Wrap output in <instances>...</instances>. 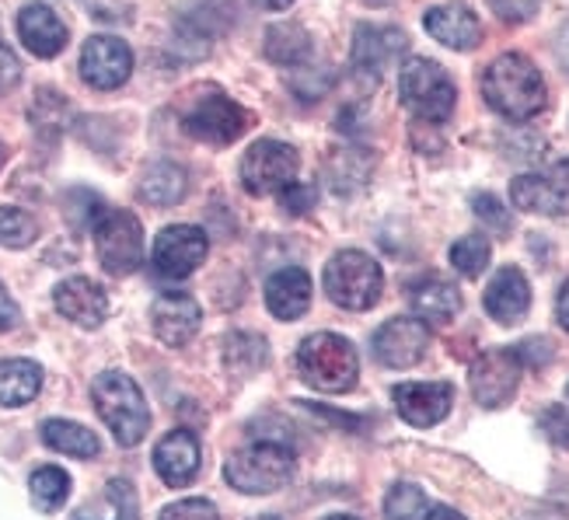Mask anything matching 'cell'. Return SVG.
I'll list each match as a JSON object with an SVG mask.
<instances>
[{
	"mask_svg": "<svg viewBox=\"0 0 569 520\" xmlns=\"http://www.w3.org/2000/svg\"><path fill=\"white\" fill-rule=\"evenodd\" d=\"M482 94L489 109L500 112L510 122L535 119L549 102L546 78H541V70L521 53H503L486 67Z\"/></svg>",
	"mask_w": 569,
	"mask_h": 520,
	"instance_id": "1",
	"label": "cell"
},
{
	"mask_svg": "<svg viewBox=\"0 0 569 520\" xmlns=\"http://www.w3.org/2000/svg\"><path fill=\"white\" fill-rule=\"evenodd\" d=\"M91 399L98 416H102V423L112 430L116 443H122V448H137L147 437V430H151V409H147L143 391L130 374H119V370L98 374Z\"/></svg>",
	"mask_w": 569,
	"mask_h": 520,
	"instance_id": "2",
	"label": "cell"
},
{
	"mask_svg": "<svg viewBox=\"0 0 569 520\" xmlns=\"http://www.w3.org/2000/svg\"><path fill=\"white\" fill-rule=\"evenodd\" d=\"M297 370H301V378L311 388L326 394H342L357 384L360 360L350 339H342L336 332H318L308 336L301 342V350H297Z\"/></svg>",
	"mask_w": 569,
	"mask_h": 520,
	"instance_id": "3",
	"label": "cell"
},
{
	"mask_svg": "<svg viewBox=\"0 0 569 520\" xmlns=\"http://www.w3.org/2000/svg\"><path fill=\"white\" fill-rule=\"evenodd\" d=\"M381 290H385V277H381V266L363 256V252H336L332 262L326 266V293L329 301L346 308V311H367L381 301Z\"/></svg>",
	"mask_w": 569,
	"mask_h": 520,
	"instance_id": "4",
	"label": "cell"
},
{
	"mask_svg": "<svg viewBox=\"0 0 569 520\" xmlns=\"http://www.w3.org/2000/svg\"><path fill=\"white\" fill-rule=\"evenodd\" d=\"M402 102L423 119V122H443L455 112V81L443 73L440 63L427 57H409L402 63V78H399Z\"/></svg>",
	"mask_w": 569,
	"mask_h": 520,
	"instance_id": "5",
	"label": "cell"
},
{
	"mask_svg": "<svg viewBox=\"0 0 569 520\" xmlns=\"http://www.w3.org/2000/svg\"><path fill=\"white\" fill-rule=\"evenodd\" d=\"M94 252L106 272L112 277H130L143 262V228L127 210H102L91 220Z\"/></svg>",
	"mask_w": 569,
	"mask_h": 520,
	"instance_id": "6",
	"label": "cell"
},
{
	"mask_svg": "<svg viewBox=\"0 0 569 520\" xmlns=\"http://www.w3.org/2000/svg\"><path fill=\"white\" fill-rule=\"evenodd\" d=\"M224 476L238 492L266 497V492H277L290 482L293 454L287 448H280V443H252V448H244L228 458Z\"/></svg>",
	"mask_w": 569,
	"mask_h": 520,
	"instance_id": "7",
	"label": "cell"
},
{
	"mask_svg": "<svg viewBox=\"0 0 569 520\" xmlns=\"http://www.w3.org/2000/svg\"><path fill=\"white\" fill-rule=\"evenodd\" d=\"M182 127L196 140L224 147V143H234L244 130H249V112H244L224 91H203L186 109Z\"/></svg>",
	"mask_w": 569,
	"mask_h": 520,
	"instance_id": "8",
	"label": "cell"
},
{
	"mask_svg": "<svg viewBox=\"0 0 569 520\" xmlns=\"http://www.w3.org/2000/svg\"><path fill=\"white\" fill-rule=\"evenodd\" d=\"M297 168L301 158L283 140H259L241 158V186L252 196L283 192L290 182H297Z\"/></svg>",
	"mask_w": 569,
	"mask_h": 520,
	"instance_id": "9",
	"label": "cell"
},
{
	"mask_svg": "<svg viewBox=\"0 0 569 520\" xmlns=\"http://www.w3.org/2000/svg\"><path fill=\"white\" fill-rule=\"evenodd\" d=\"M525 374V360L517 350H489L472 367V394L486 409H500L513 399Z\"/></svg>",
	"mask_w": 569,
	"mask_h": 520,
	"instance_id": "10",
	"label": "cell"
},
{
	"mask_svg": "<svg viewBox=\"0 0 569 520\" xmlns=\"http://www.w3.org/2000/svg\"><path fill=\"white\" fill-rule=\"evenodd\" d=\"M513 207L528 213H546V217H566L569 213V158L552 164L541 176H521L510 186Z\"/></svg>",
	"mask_w": 569,
	"mask_h": 520,
	"instance_id": "11",
	"label": "cell"
},
{
	"mask_svg": "<svg viewBox=\"0 0 569 520\" xmlns=\"http://www.w3.org/2000/svg\"><path fill=\"white\" fill-rule=\"evenodd\" d=\"M133 70V53L130 46L116 36H94L81 49V78L94 91H112L130 81Z\"/></svg>",
	"mask_w": 569,
	"mask_h": 520,
	"instance_id": "12",
	"label": "cell"
},
{
	"mask_svg": "<svg viewBox=\"0 0 569 520\" xmlns=\"http://www.w3.org/2000/svg\"><path fill=\"white\" fill-rule=\"evenodd\" d=\"M207 249H210V241L200 228L171 224L154 241V269L164 280H186L189 272H196V266L207 259Z\"/></svg>",
	"mask_w": 569,
	"mask_h": 520,
	"instance_id": "13",
	"label": "cell"
},
{
	"mask_svg": "<svg viewBox=\"0 0 569 520\" xmlns=\"http://www.w3.org/2000/svg\"><path fill=\"white\" fill-rule=\"evenodd\" d=\"M430 346V329L419 318H391L375 336V357L385 367H412L423 360Z\"/></svg>",
	"mask_w": 569,
	"mask_h": 520,
	"instance_id": "14",
	"label": "cell"
},
{
	"mask_svg": "<svg viewBox=\"0 0 569 520\" xmlns=\"http://www.w3.org/2000/svg\"><path fill=\"white\" fill-rule=\"evenodd\" d=\"M455 388L448 381H409L395 388V409L409 427H437L451 412Z\"/></svg>",
	"mask_w": 569,
	"mask_h": 520,
	"instance_id": "15",
	"label": "cell"
},
{
	"mask_svg": "<svg viewBox=\"0 0 569 520\" xmlns=\"http://www.w3.org/2000/svg\"><path fill=\"white\" fill-rule=\"evenodd\" d=\"M409 49V39L402 29H391V24H357L353 32V67L363 73H385L395 60Z\"/></svg>",
	"mask_w": 569,
	"mask_h": 520,
	"instance_id": "16",
	"label": "cell"
},
{
	"mask_svg": "<svg viewBox=\"0 0 569 520\" xmlns=\"http://www.w3.org/2000/svg\"><path fill=\"white\" fill-rule=\"evenodd\" d=\"M53 304L63 318L81 329H98L109 314V297L88 277H70L53 290Z\"/></svg>",
	"mask_w": 569,
	"mask_h": 520,
	"instance_id": "17",
	"label": "cell"
},
{
	"mask_svg": "<svg viewBox=\"0 0 569 520\" xmlns=\"http://www.w3.org/2000/svg\"><path fill=\"white\" fill-rule=\"evenodd\" d=\"M151 321H154V336L164 346H186L196 336V329H200V304L189 293L168 290L154 301Z\"/></svg>",
	"mask_w": 569,
	"mask_h": 520,
	"instance_id": "18",
	"label": "cell"
},
{
	"mask_svg": "<svg viewBox=\"0 0 569 520\" xmlns=\"http://www.w3.org/2000/svg\"><path fill=\"white\" fill-rule=\"evenodd\" d=\"M154 468L164 479V486H171V489L189 486L196 479V472H200V440H196L189 430H171L158 443Z\"/></svg>",
	"mask_w": 569,
	"mask_h": 520,
	"instance_id": "19",
	"label": "cell"
},
{
	"mask_svg": "<svg viewBox=\"0 0 569 520\" xmlns=\"http://www.w3.org/2000/svg\"><path fill=\"white\" fill-rule=\"evenodd\" d=\"M18 39L24 42V49H29L32 57L49 60L67 46V24L46 4H29L18 11Z\"/></svg>",
	"mask_w": 569,
	"mask_h": 520,
	"instance_id": "20",
	"label": "cell"
},
{
	"mask_svg": "<svg viewBox=\"0 0 569 520\" xmlns=\"http://www.w3.org/2000/svg\"><path fill=\"white\" fill-rule=\"evenodd\" d=\"M423 24L437 42H443L448 49H458V53H468V49H476L482 42V24L465 4L433 8V11H427Z\"/></svg>",
	"mask_w": 569,
	"mask_h": 520,
	"instance_id": "21",
	"label": "cell"
},
{
	"mask_svg": "<svg viewBox=\"0 0 569 520\" xmlns=\"http://www.w3.org/2000/svg\"><path fill=\"white\" fill-rule=\"evenodd\" d=\"M528 308H531V287L525 280V272L513 266L500 269L486 290V311L500 326H513V321H521L528 314Z\"/></svg>",
	"mask_w": 569,
	"mask_h": 520,
	"instance_id": "22",
	"label": "cell"
},
{
	"mask_svg": "<svg viewBox=\"0 0 569 520\" xmlns=\"http://www.w3.org/2000/svg\"><path fill=\"white\" fill-rule=\"evenodd\" d=\"M266 304L273 311V318L280 321H293L301 318L311 304V280L305 269L287 266L280 272H273L266 283Z\"/></svg>",
	"mask_w": 569,
	"mask_h": 520,
	"instance_id": "23",
	"label": "cell"
},
{
	"mask_svg": "<svg viewBox=\"0 0 569 520\" xmlns=\"http://www.w3.org/2000/svg\"><path fill=\"white\" fill-rule=\"evenodd\" d=\"M409 301H412V311L419 321H427V326H448V321L458 318L461 311V293L455 283L448 280H423V283H416L412 293H409Z\"/></svg>",
	"mask_w": 569,
	"mask_h": 520,
	"instance_id": "24",
	"label": "cell"
},
{
	"mask_svg": "<svg viewBox=\"0 0 569 520\" xmlns=\"http://www.w3.org/2000/svg\"><path fill=\"white\" fill-rule=\"evenodd\" d=\"M42 388V370L32 360H4L0 363V406L18 409L29 406Z\"/></svg>",
	"mask_w": 569,
	"mask_h": 520,
	"instance_id": "25",
	"label": "cell"
},
{
	"mask_svg": "<svg viewBox=\"0 0 569 520\" xmlns=\"http://www.w3.org/2000/svg\"><path fill=\"white\" fill-rule=\"evenodd\" d=\"M42 440H46V448H53L60 454H73V458H94L102 451V440L88 427L67 423V419H49V423H42Z\"/></svg>",
	"mask_w": 569,
	"mask_h": 520,
	"instance_id": "26",
	"label": "cell"
},
{
	"mask_svg": "<svg viewBox=\"0 0 569 520\" xmlns=\"http://www.w3.org/2000/svg\"><path fill=\"white\" fill-rule=\"evenodd\" d=\"M73 520H137V497L130 482H122V479L109 482L102 497L81 507L73 513Z\"/></svg>",
	"mask_w": 569,
	"mask_h": 520,
	"instance_id": "27",
	"label": "cell"
},
{
	"mask_svg": "<svg viewBox=\"0 0 569 520\" xmlns=\"http://www.w3.org/2000/svg\"><path fill=\"white\" fill-rule=\"evenodd\" d=\"M266 57L280 67H297L311 57V39L301 24H273L266 32Z\"/></svg>",
	"mask_w": 569,
	"mask_h": 520,
	"instance_id": "28",
	"label": "cell"
},
{
	"mask_svg": "<svg viewBox=\"0 0 569 520\" xmlns=\"http://www.w3.org/2000/svg\"><path fill=\"white\" fill-rule=\"evenodd\" d=\"M140 196H143L147 203H154V207L179 203L182 196H186V171L179 164H171V161L154 164L143 176V182H140Z\"/></svg>",
	"mask_w": 569,
	"mask_h": 520,
	"instance_id": "29",
	"label": "cell"
},
{
	"mask_svg": "<svg viewBox=\"0 0 569 520\" xmlns=\"http://www.w3.org/2000/svg\"><path fill=\"white\" fill-rule=\"evenodd\" d=\"M29 486H32V503L39 510H46V513L60 510L67 503V497H70V476L63 472V468H57V464L39 468Z\"/></svg>",
	"mask_w": 569,
	"mask_h": 520,
	"instance_id": "30",
	"label": "cell"
},
{
	"mask_svg": "<svg viewBox=\"0 0 569 520\" xmlns=\"http://www.w3.org/2000/svg\"><path fill=\"white\" fill-rule=\"evenodd\" d=\"M427 497L423 489H416L409 482H399L385 500V517L388 520H427Z\"/></svg>",
	"mask_w": 569,
	"mask_h": 520,
	"instance_id": "31",
	"label": "cell"
},
{
	"mask_svg": "<svg viewBox=\"0 0 569 520\" xmlns=\"http://www.w3.org/2000/svg\"><path fill=\"white\" fill-rule=\"evenodd\" d=\"M451 262H455V269L461 272V277L476 280L479 272L489 266V241L482 234H465L461 241H455Z\"/></svg>",
	"mask_w": 569,
	"mask_h": 520,
	"instance_id": "32",
	"label": "cell"
},
{
	"mask_svg": "<svg viewBox=\"0 0 569 520\" xmlns=\"http://www.w3.org/2000/svg\"><path fill=\"white\" fill-rule=\"evenodd\" d=\"M39 234V224L24 213V210H14V207H0V244L4 249H24V244H32Z\"/></svg>",
	"mask_w": 569,
	"mask_h": 520,
	"instance_id": "33",
	"label": "cell"
},
{
	"mask_svg": "<svg viewBox=\"0 0 569 520\" xmlns=\"http://www.w3.org/2000/svg\"><path fill=\"white\" fill-rule=\"evenodd\" d=\"M472 207H476V217L482 220V224H489L492 231L507 234V231L513 228V220H510L507 207H503V203L497 200V196H489V192H479L476 200H472Z\"/></svg>",
	"mask_w": 569,
	"mask_h": 520,
	"instance_id": "34",
	"label": "cell"
},
{
	"mask_svg": "<svg viewBox=\"0 0 569 520\" xmlns=\"http://www.w3.org/2000/svg\"><path fill=\"white\" fill-rule=\"evenodd\" d=\"M489 8L497 11L500 21L507 24H521V21H531L541 8V0H489Z\"/></svg>",
	"mask_w": 569,
	"mask_h": 520,
	"instance_id": "35",
	"label": "cell"
},
{
	"mask_svg": "<svg viewBox=\"0 0 569 520\" xmlns=\"http://www.w3.org/2000/svg\"><path fill=\"white\" fill-rule=\"evenodd\" d=\"M158 520H220V517H217L213 503H207V500H182V503L164 507Z\"/></svg>",
	"mask_w": 569,
	"mask_h": 520,
	"instance_id": "36",
	"label": "cell"
},
{
	"mask_svg": "<svg viewBox=\"0 0 569 520\" xmlns=\"http://www.w3.org/2000/svg\"><path fill=\"white\" fill-rule=\"evenodd\" d=\"M541 430H546L549 440H556L559 448L569 451V406H552L541 416Z\"/></svg>",
	"mask_w": 569,
	"mask_h": 520,
	"instance_id": "37",
	"label": "cell"
},
{
	"mask_svg": "<svg viewBox=\"0 0 569 520\" xmlns=\"http://www.w3.org/2000/svg\"><path fill=\"white\" fill-rule=\"evenodd\" d=\"M280 200L290 213H308L315 207V189L311 186H301V182H290L283 192H280Z\"/></svg>",
	"mask_w": 569,
	"mask_h": 520,
	"instance_id": "38",
	"label": "cell"
},
{
	"mask_svg": "<svg viewBox=\"0 0 569 520\" xmlns=\"http://www.w3.org/2000/svg\"><path fill=\"white\" fill-rule=\"evenodd\" d=\"M18 78H21V63L11 49L0 42V94H8L18 84Z\"/></svg>",
	"mask_w": 569,
	"mask_h": 520,
	"instance_id": "39",
	"label": "cell"
},
{
	"mask_svg": "<svg viewBox=\"0 0 569 520\" xmlns=\"http://www.w3.org/2000/svg\"><path fill=\"white\" fill-rule=\"evenodd\" d=\"M18 326V304L11 301V293L0 287V332Z\"/></svg>",
	"mask_w": 569,
	"mask_h": 520,
	"instance_id": "40",
	"label": "cell"
},
{
	"mask_svg": "<svg viewBox=\"0 0 569 520\" xmlns=\"http://www.w3.org/2000/svg\"><path fill=\"white\" fill-rule=\"evenodd\" d=\"M556 57H559V63L566 67V73H569V21L556 32Z\"/></svg>",
	"mask_w": 569,
	"mask_h": 520,
	"instance_id": "41",
	"label": "cell"
},
{
	"mask_svg": "<svg viewBox=\"0 0 569 520\" xmlns=\"http://www.w3.org/2000/svg\"><path fill=\"white\" fill-rule=\"evenodd\" d=\"M556 314H559V326H562V329L569 332V283H562V290H559Z\"/></svg>",
	"mask_w": 569,
	"mask_h": 520,
	"instance_id": "42",
	"label": "cell"
},
{
	"mask_svg": "<svg viewBox=\"0 0 569 520\" xmlns=\"http://www.w3.org/2000/svg\"><path fill=\"white\" fill-rule=\"evenodd\" d=\"M427 520H465L458 510H451V507H433L430 513H427Z\"/></svg>",
	"mask_w": 569,
	"mask_h": 520,
	"instance_id": "43",
	"label": "cell"
},
{
	"mask_svg": "<svg viewBox=\"0 0 569 520\" xmlns=\"http://www.w3.org/2000/svg\"><path fill=\"white\" fill-rule=\"evenodd\" d=\"M266 4H269V8H277V11H280V8H287V4H290V0H266Z\"/></svg>",
	"mask_w": 569,
	"mask_h": 520,
	"instance_id": "44",
	"label": "cell"
},
{
	"mask_svg": "<svg viewBox=\"0 0 569 520\" xmlns=\"http://www.w3.org/2000/svg\"><path fill=\"white\" fill-rule=\"evenodd\" d=\"M4 161H8V147L0 143V168H4Z\"/></svg>",
	"mask_w": 569,
	"mask_h": 520,
	"instance_id": "45",
	"label": "cell"
},
{
	"mask_svg": "<svg viewBox=\"0 0 569 520\" xmlns=\"http://www.w3.org/2000/svg\"><path fill=\"white\" fill-rule=\"evenodd\" d=\"M326 520H357V517H350V513H336V517H326Z\"/></svg>",
	"mask_w": 569,
	"mask_h": 520,
	"instance_id": "46",
	"label": "cell"
},
{
	"mask_svg": "<svg viewBox=\"0 0 569 520\" xmlns=\"http://www.w3.org/2000/svg\"><path fill=\"white\" fill-rule=\"evenodd\" d=\"M256 520H280V517H256Z\"/></svg>",
	"mask_w": 569,
	"mask_h": 520,
	"instance_id": "47",
	"label": "cell"
},
{
	"mask_svg": "<svg viewBox=\"0 0 569 520\" xmlns=\"http://www.w3.org/2000/svg\"><path fill=\"white\" fill-rule=\"evenodd\" d=\"M531 520H552V517H531Z\"/></svg>",
	"mask_w": 569,
	"mask_h": 520,
	"instance_id": "48",
	"label": "cell"
},
{
	"mask_svg": "<svg viewBox=\"0 0 569 520\" xmlns=\"http://www.w3.org/2000/svg\"><path fill=\"white\" fill-rule=\"evenodd\" d=\"M566 394H569V388H566Z\"/></svg>",
	"mask_w": 569,
	"mask_h": 520,
	"instance_id": "49",
	"label": "cell"
}]
</instances>
